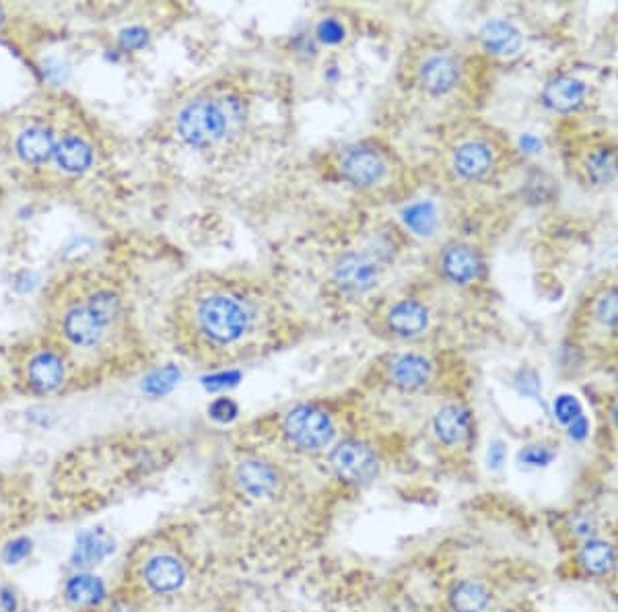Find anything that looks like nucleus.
I'll return each instance as SVG.
<instances>
[{"label":"nucleus","instance_id":"nucleus-1","mask_svg":"<svg viewBox=\"0 0 618 612\" xmlns=\"http://www.w3.org/2000/svg\"><path fill=\"white\" fill-rule=\"evenodd\" d=\"M169 338L204 367H227L285 349L299 334L289 303L268 283L204 272L171 303Z\"/></svg>","mask_w":618,"mask_h":612},{"label":"nucleus","instance_id":"nucleus-2","mask_svg":"<svg viewBox=\"0 0 618 612\" xmlns=\"http://www.w3.org/2000/svg\"><path fill=\"white\" fill-rule=\"evenodd\" d=\"M64 353L71 376L132 365L147 349L126 283L112 270L79 264L42 295V330Z\"/></svg>","mask_w":618,"mask_h":612},{"label":"nucleus","instance_id":"nucleus-3","mask_svg":"<svg viewBox=\"0 0 618 612\" xmlns=\"http://www.w3.org/2000/svg\"><path fill=\"white\" fill-rule=\"evenodd\" d=\"M101 155L95 120L66 95L42 93L0 116V165L31 190H73Z\"/></svg>","mask_w":618,"mask_h":612},{"label":"nucleus","instance_id":"nucleus-4","mask_svg":"<svg viewBox=\"0 0 618 612\" xmlns=\"http://www.w3.org/2000/svg\"><path fill=\"white\" fill-rule=\"evenodd\" d=\"M252 101L237 83L206 85L182 101L174 114V134L194 151H213L237 141L250 124Z\"/></svg>","mask_w":618,"mask_h":612},{"label":"nucleus","instance_id":"nucleus-5","mask_svg":"<svg viewBox=\"0 0 618 612\" xmlns=\"http://www.w3.org/2000/svg\"><path fill=\"white\" fill-rule=\"evenodd\" d=\"M7 359L19 384L31 394H54L71 380V365L44 332L31 334L9 347Z\"/></svg>","mask_w":618,"mask_h":612},{"label":"nucleus","instance_id":"nucleus-6","mask_svg":"<svg viewBox=\"0 0 618 612\" xmlns=\"http://www.w3.org/2000/svg\"><path fill=\"white\" fill-rule=\"evenodd\" d=\"M334 169L357 190H380L392 180V153L375 143L349 145L336 155Z\"/></svg>","mask_w":618,"mask_h":612},{"label":"nucleus","instance_id":"nucleus-7","mask_svg":"<svg viewBox=\"0 0 618 612\" xmlns=\"http://www.w3.org/2000/svg\"><path fill=\"white\" fill-rule=\"evenodd\" d=\"M402 73L406 75V83L410 87H417L431 97H441L458 87L462 79V66L452 52L427 48L408 52Z\"/></svg>","mask_w":618,"mask_h":612},{"label":"nucleus","instance_id":"nucleus-8","mask_svg":"<svg viewBox=\"0 0 618 612\" xmlns=\"http://www.w3.org/2000/svg\"><path fill=\"white\" fill-rule=\"evenodd\" d=\"M283 433L297 450L320 452L332 444L336 427L326 408L301 402L289 408L283 417Z\"/></svg>","mask_w":618,"mask_h":612},{"label":"nucleus","instance_id":"nucleus-9","mask_svg":"<svg viewBox=\"0 0 618 612\" xmlns=\"http://www.w3.org/2000/svg\"><path fill=\"white\" fill-rule=\"evenodd\" d=\"M371 320L375 322L373 328L377 334L410 340L425 334L429 328V310L423 301L415 297H400L377 305Z\"/></svg>","mask_w":618,"mask_h":612},{"label":"nucleus","instance_id":"nucleus-10","mask_svg":"<svg viewBox=\"0 0 618 612\" xmlns=\"http://www.w3.org/2000/svg\"><path fill=\"white\" fill-rule=\"evenodd\" d=\"M377 380L400 392L425 390L433 380V361L417 351L390 353L373 365Z\"/></svg>","mask_w":618,"mask_h":612},{"label":"nucleus","instance_id":"nucleus-11","mask_svg":"<svg viewBox=\"0 0 618 612\" xmlns=\"http://www.w3.org/2000/svg\"><path fill=\"white\" fill-rule=\"evenodd\" d=\"M382 260L369 250H349L332 264V283L347 295L371 291L382 277Z\"/></svg>","mask_w":618,"mask_h":612},{"label":"nucleus","instance_id":"nucleus-12","mask_svg":"<svg viewBox=\"0 0 618 612\" xmlns=\"http://www.w3.org/2000/svg\"><path fill=\"white\" fill-rule=\"evenodd\" d=\"M330 464L340 481L353 485L369 483L380 468L375 452L359 439L340 441L330 454Z\"/></svg>","mask_w":618,"mask_h":612},{"label":"nucleus","instance_id":"nucleus-13","mask_svg":"<svg viewBox=\"0 0 618 612\" xmlns=\"http://www.w3.org/2000/svg\"><path fill=\"white\" fill-rule=\"evenodd\" d=\"M497 155L487 139H466L452 151L454 174L466 182L485 180L495 167Z\"/></svg>","mask_w":618,"mask_h":612},{"label":"nucleus","instance_id":"nucleus-14","mask_svg":"<svg viewBox=\"0 0 618 612\" xmlns=\"http://www.w3.org/2000/svg\"><path fill=\"white\" fill-rule=\"evenodd\" d=\"M235 481L248 497L264 499L277 493L281 485V474L277 466H272L260 458H248L239 462L235 468Z\"/></svg>","mask_w":618,"mask_h":612},{"label":"nucleus","instance_id":"nucleus-15","mask_svg":"<svg viewBox=\"0 0 618 612\" xmlns=\"http://www.w3.org/2000/svg\"><path fill=\"white\" fill-rule=\"evenodd\" d=\"M439 266L445 279L456 285H468L483 272V258L468 244H450L441 252Z\"/></svg>","mask_w":618,"mask_h":612},{"label":"nucleus","instance_id":"nucleus-16","mask_svg":"<svg viewBox=\"0 0 618 612\" xmlns=\"http://www.w3.org/2000/svg\"><path fill=\"white\" fill-rule=\"evenodd\" d=\"M433 431L443 446H460L472 433V415L464 404H445L433 419Z\"/></svg>","mask_w":618,"mask_h":612},{"label":"nucleus","instance_id":"nucleus-17","mask_svg":"<svg viewBox=\"0 0 618 612\" xmlns=\"http://www.w3.org/2000/svg\"><path fill=\"white\" fill-rule=\"evenodd\" d=\"M586 97V85L575 77H553L542 89V104L559 114H569L583 104Z\"/></svg>","mask_w":618,"mask_h":612},{"label":"nucleus","instance_id":"nucleus-18","mask_svg":"<svg viewBox=\"0 0 618 612\" xmlns=\"http://www.w3.org/2000/svg\"><path fill=\"white\" fill-rule=\"evenodd\" d=\"M145 580L157 594H174L186 582V569L176 557L157 555L145 565Z\"/></svg>","mask_w":618,"mask_h":612},{"label":"nucleus","instance_id":"nucleus-19","mask_svg":"<svg viewBox=\"0 0 618 612\" xmlns=\"http://www.w3.org/2000/svg\"><path fill=\"white\" fill-rule=\"evenodd\" d=\"M480 42H483L487 52L495 56H513L520 52L524 38H522V31L513 23L495 19L480 29Z\"/></svg>","mask_w":618,"mask_h":612},{"label":"nucleus","instance_id":"nucleus-20","mask_svg":"<svg viewBox=\"0 0 618 612\" xmlns=\"http://www.w3.org/2000/svg\"><path fill=\"white\" fill-rule=\"evenodd\" d=\"M577 563L588 575L606 577L616 569L618 553L612 542L600 538H588L581 544V549L577 553Z\"/></svg>","mask_w":618,"mask_h":612},{"label":"nucleus","instance_id":"nucleus-21","mask_svg":"<svg viewBox=\"0 0 618 612\" xmlns=\"http://www.w3.org/2000/svg\"><path fill=\"white\" fill-rule=\"evenodd\" d=\"M114 542L103 530H89L83 532L77 540V547L73 553V565L77 567H93L99 561L112 555Z\"/></svg>","mask_w":618,"mask_h":612},{"label":"nucleus","instance_id":"nucleus-22","mask_svg":"<svg viewBox=\"0 0 618 612\" xmlns=\"http://www.w3.org/2000/svg\"><path fill=\"white\" fill-rule=\"evenodd\" d=\"M452 612H483L491 602L489 588L478 580L456 584L448 596Z\"/></svg>","mask_w":618,"mask_h":612},{"label":"nucleus","instance_id":"nucleus-23","mask_svg":"<svg viewBox=\"0 0 618 612\" xmlns=\"http://www.w3.org/2000/svg\"><path fill=\"white\" fill-rule=\"evenodd\" d=\"M64 594L71 604L91 608V606L101 604L103 598H106V586H103V582L95 575L77 573L66 582Z\"/></svg>","mask_w":618,"mask_h":612},{"label":"nucleus","instance_id":"nucleus-24","mask_svg":"<svg viewBox=\"0 0 618 612\" xmlns=\"http://www.w3.org/2000/svg\"><path fill=\"white\" fill-rule=\"evenodd\" d=\"M586 172L594 184H610L618 178V153L610 147H598L590 151L586 159Z\"/></svg>","mask_w":618,"mask_h":612},{"label":"nucleus","instance_id":"nucleus-25","mask_svg":"<svg viewBox=\"0 0 618 612\" xmlns=\"http://www.w3.org/2000/svg\"><path fill=\"white\" fill-rule=\"evenodd\" d=\"M406 223L412 231H417L421 235H427L433 231L435 227V209L431 202H417L412 204V207L406 209L404 213Z\"/></svg>","mask_w":618,"mask_h":612},{"label":"nucleus","instance_id":"nucleus-26","mask_svg":"<svg viewBox=\"0 0 618 612\" xmlns=\"http://www.w3.org/2000/svg\"><path fill=\"white\" fill-rule=\"evenodd\" d=\"M596 318L608 328L618 326V287H608L596 301Z\"/></svg>","mask_w":618,"mask_h":612},{"label":"nucleus","instance_id":"nucleus-27","mask_svg":"<svg viewBox=\"0 0 618 612\" xmlns=\"http://www.w3.org/2000/svg\"><path fill=\"white\" fill-rule=\"evenodd\" d=\"M553 411H555V419L561 423V425H571L579 415H583V408H581V402L573 396V394H559L555 398V404H553Z\"/></svg>","mask_w":618,"mask_h":612},{"label":"nucleus","instance_id":"nucleus-28","mask_svg":"<svg viewBox=\"0 0 618 612\" xmlns=\"http://www.w3.org/2000/svg\"><path fill=\"white\" fill-rule=\"evenodd\" d=\"M555 458H557V454L546 446H526L520 452V462L526 464V466H532V468H544V466L551 464Z\"/></svg>","mask_w":618,"mask_h":612},{"label":"nucleus","instance_id":"nucleus-29","mask_svg":"<svg viewBox=\"0 0 618 612\" xmlns=\"http://www.w3.org/2000/svg\"><path fill=\"white\" fill-rule=\"evenodd\" d=\"M209 415L219 423H231L239 415V406L231 398H217L209 406Z\"/></svg>","mask_w":618,"mask_h":612},{"label":"nucleus","instance_id":"nucleus-30","mask_svg":"<svg viewBox=\"0 0 618 612\" xmlns=\"http://www.w3.org/2000/svg\"><path fill=\"white\" fill-rule=\"evenodd\" d=\"M31 553V540H27V538H17V540H13L9 547L5 549V563L7 565H17V563H21L27 555Z\"/></svg>","mask_w":618,"mask_h":612},{"label":"nucleus","instance_id":"nucleus-31","mask_svg":"<svg viewBox=\"0 0 618 612\" xmlns=\"http://www.w3.org/2000/svg\"><path fill=\"white\" fill-rule=\"evenodd\" d=\"M318 36L326 44H336V42H340L342 38H345V29H342V25L338 21L326 19L318 27Z\"/></svg>","mask_w":618,"mask_h":612},{"label":"nucleus","instance_id":"nucleus-32","mask_svg":"<svg viewBox=\"0 0 618 612\" xmlns=\"http://www.w3.org/2000/svg\"><path fill=\"white\" fill-rule=\"evenodd\" d=\"M567 433L573 441H583L590 435V421L586 415H579L571 425H567Z\"/></svg>","mask_w":618,"mask_h":612},{"label":"nucleus","instance_id":"nucleus-33","mask_svg":"<svg viewBox=\"0 0 618 612\" xmlns=\"http://www.w3.org/2000/svg\"><path fill=\"white\" fill-rule=\"evenodd\" d=\"M0 608L5 612H17V596L11 588H0Z\"/></svg>","mask_w":618,"mask_h":612},{"label":"nucleus","instance_id":"nucleus-34","mask_svg":"<svg viewBox=\"0 0 618 612\" xmlns=\"http://www.w3.org/2000/svg\"><path fill=\"white\" fill-rule=\"evenodd\" d=\"M503 462H505V448H503L501 441H495V444L489 450V466L497 470V468H501Z\"/></svg>","mask_w":618,"mask_h":612},{"label":"nucleus","instance_id":"nucleus-35","mask_svg":"<svg viewBox=\"0 0 618 612\" xmlns=\"http://www.w3.org/2000/svg\"><path fill=\"white\" fill-rule=\"evenodd\" d=\"M538 147H540V141H538V139H534V136H532V134H526V136H524V139H522V149H524V151H530V153H534V151H536Z\"/></svg>","mask_w":618,"mask_h":612},{"label":"nucleus","instance_id":"nucleus-36","mask_svg":"<svg viewBox=\"0 0 618 612\" xmlns=\"http://www.w3.org/2000/svg\"><path fill=\"white\" fill-rule=\"evenodd\" d=\"M610 419H612V425L616 427V431H618V400L612 404V408H610Z\"/></svg>","mask_w":618,"mask_h":612}]
</instances>
